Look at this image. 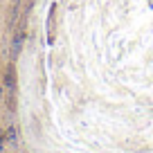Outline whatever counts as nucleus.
Wrapping results in <instances>:
<instances>
[{
    "instance_id": "3",
    "label": "nucleus",
    "mask_w": 153,
    "mask_h": 153,
    "mask_svg": "<svg viewBox=\"0 0 153 153\" xmlns=\"http://www.w3.org/2000/svg\"><path fill=\"white\" fill-rule=\"evenodd\" d=\"M7 137L14 142V140H16V131H14V128H9V131H7Z\"/></svg>"
},
{
    "instance_id": "2",
    "label": "nucleus",
    "mask_w": 153,
    "mask_h": 153,
    "mask_svg": "<svg viewBox=\"0 0 153 153\" xmlns=\"http://www.w3.org/2000/svg\"><path fill=\"white\" fill-rule=\"evenodd\" d=\"M48 23H50V43H52V41H54V5H52V9H50V20H48Z\"/></svg>"
},
{
    "instance_id": "4",
    "label": "nucleus",
    "mask_w": 153,
    "mask_h": 153,
    "mask_svg": "<svg viewBox=\"0 0 153 153\" xmlns=\"http://www.w3.org/2000/svg\"><path fill=\"white\" fill-rule=\"evenodd\" d=\"M2 149H5V133L0 131V151H2Z\"/></svg>"
},
{
    "instance_id": "1",
    "label": "nucleus",
    "mask_w": 153,
    "mask_h": 153,
    "mask_svg": "<svg viewBox=\"0 0 153 153\" xmlns=\"http://www.w3.org/2000/svg\"><path fill=\"white\" fill-rule=\"evenodd\" d=\"M5 86L7 88H14L16 86V70H14V65H7V70H5Z\"/></svg>"
}]
</instances>
